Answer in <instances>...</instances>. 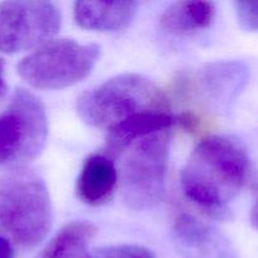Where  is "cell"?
Masks as SVG:
<instances>
[{"label":"cell","instance_id":"cell-5","mask_svg":"<svg viewBox=\"0 0 258 258\" xmlns=\"http://www.w3.org/2000/svg\"><path fill=\"white\" fill-rule=\"evenodd\" d=\"M101 55L98 44H81L75 39H52L18 64V75L38 90H62L85 80Z\"/></svg>","mask_w":258,"mask_h":258},{"label":"cell","instance_id":"cell-10","mask_svg":"<svg viewBox=\"0 0 258 258\" xmlns=\"http://www.w3.org/2000/svg\"><path fill=\"white\" fill-rule=\"evenodd\" d=\"M118 184V171L112 159L92 154L83 163L77 179V197L88 206H102L112 198Z\"/></svg>","mask_w":258,"mask_h":258},{"label":"cell","instance_id":"cell-3","mask_svg":"<svg viewBox=\"0 0 258 258\" xmlns=\"http://www.w3.org/2000/svg\"><path fill=\"white\" fill-rule=\"evenodd\" d=\"M148 111H169L168 100L155 83L136 73L110 78L77 100L83 122L107 131Z\"/></svg>","mask_w":258,"mask_h":258},{"label":"cell","instance_id":"cell-16","mask_svg":"<svg viewBox=\"0 0 258 258\" xmlns=\"http://www.w3.org/2000/svg\"><path fill=\"white\" fill-rule=\"evenodd\" d=\"M236 14L243 29L258 32V2L236 3Z\"/></svg>","mask_w":258,"mask_h":258},{"label":"cell","instance_id":"cell-9","mask_svg":"<svg viewBox=\"0 0 258 258\" xmlns=\"http://www.w3.org/2000/svg\"><path fill=\"white\" fill-rule=\"evenodd\" d=\"M249 68L241 60L207 64L199 75L204 95L218 106H229L241 96L249 81Z\"/></svg>","mask_w":258,"mask_h":258},{"label":"cell","instance_id":"cell-7","mask_svg":"<svg viewBox=\"0 0 258 258\" xmlns=\"http://www.w3.org/2000/svg\"><path fill=\"white\" fill-rule=\"evenodd\" d=\"M62 23L59 8L49 2L0 3V52L18 53L52 40Z\"/></svg>","mask_w":258,"mask_h":258},{"label":"cell","instance_id":"cell-13","mask_svg":"<svg viewBox=\"0 0 258 258\" xmlns=\"http://www.w3.org/2000/svg\"><path fill=\"white\" fill-rule=\"evenodd\" d=\"M216 17L212 2H176L169 5L159 18L161 29L174 35H190L211 27Z\"/></svg>","mask_w":258,"mask_h":258},{"label":"cell","instance_id":"cell-12","mask_svg":"<svg viewBox=\"0 0 258 258\" xmlns=\"http://www.w3.org/2000/svg\"><path fill=\"white\" fill-rule=\"evenodd\" d=\"M175 122L176 117L169 111H148L133 116L108 130L107 153L112 156L120 155L136 140L170 130Z\"/></svg>","mask_w":258,"mask_h":258},{"label":"cell","instance_id":"cell-18","mask_svg":"<svg viewBox=\"0 0 258 258\" xmlns=\"http://www.w3.org/2000/svg\"><path fill=\"white\" fill-rule=\"evenodd\" d=\"M4 68H5V63L4 60L0 58V97L5 95L7 92V82H5L4 78Z\"/></svg>","mask_w":258,"mask_h":258},{"label":"cell","instance_id":"cell-2","mask_svg":"<svg viewBox=\"0 0 258 258\" xmlns=\"http://www.w3.org/2000/svg\"><path fill=\"white\" fill-rule=\"evenodd\" d=\"M53 224V207L44 180L28 168L0 178V234L23 249L44 241Z\"/></svg>","mask_w":258,"mask_h":258},{"label":"cell","instance_id":"cell-15","mask_svg":"<svg viewBox=\"0 0 258 258\" xmlns=\"http://www.w3.org/2000/svg\"><path fill=\"white\" fill-rule=\"evenodd\" d=\"M91 258H156L150 249L139 244H113L91 252Z\"/></svg>","mask_w":258,"mask_h":258},{"label":"cell","instance_id":"cell-1","mask_svg":"<svg viewBox=\"0 0 258 258\" xmlns=\"http://www.w3.org/2000/svg\"><path fill=\"white\" fill-rule=\"evenodd\" d=\"M249 175V160L234 141L224 136L204 138L189 156L180 174L186 198L209 214L224 217Z\"/></svg>","mask_w":258,"mask_h":258},{"label":"cell","instance_id":"cell-4","mask_svg":"<svg viewBox=\"0 0 258 258\" xmlns=\"http://www.w3.org/2000/svg\"><path fill=\"white\" fill-rule=\"evenodd\" d=\"M170 130L136 140L123 151L118 171L121 196L133 211L158 206L165 194Z\"/></svg>","mask_w":258,"mask_h":258},{"label":"cell","instance_id":"cell-17","mask_svg":"<svg viewBox=\"0 0 258 258\" xmlns=\"http://www.w3.org/2000/svg\"><path fill=\"white\" fill-rule=\"evenodd\" d=\"M0 258H14L12 243L0 234Z\"/></svg>","mask_w":258,"mask_h":258},{"label":"cell","instance_id":"cell-6","mask_svg":"<svg viewBox=\"0 0 258 258\" xmlns=\"http://www.w3.org/2000/svg\"><path fill=\"white\" fill-rule=\"evenodd\" d=\"M48 117L42 101L19 88L0 113V166L25 168L44 149Z\"/></svg>","mask_w":258,"mask_h":258},{"label":"cell","instance_id":"cell-14","mask_svg":"<svg viewBox=\"0 0 258 258\" xmlns=\"http://www.w3.org/2000/svg\"><path fill=\"white\" fill-rule=\"evenodd\" d=\"M97 233V228L90 222H72L63 227L38 258H91L90 242Z\"/></svg>","mask_w":258,"mask_h":258},{"label":"cell","instance_id":"cell-8","mask_svg":"<svg viewBox=\"0 0 258 258\" xmlns=\"http://www.w3.org/2000/svg\"><path fill=\"white\" fill-rule=\"evenodd\" d=\"M173 237L183 258H238L231 242L190 214L178 216Z\"/></svg>","mask_w":258,"mask_h":258},{"label":"cell","instance_id":"cell-19","mask_svg":"<svg viewBox=\"0 0 258 258\" xmlns=\"http://www.w3.org/2000/svg\"><path fill=\"white\" fill-rule=\"evenodd\" d=\"M251 223L254 228L258 229V199L251 211Z\"/></svg>","mask_w":258,"mask_h":258},{"label":"cell","instance_id":"cell-11","mask_svg":"<svg viewBox=\"0 0 258 258\" xmlns=\"http://www.w3.org/2000/svg\"><path fill=\"white\" fill-rule=\"evenodd\" d=\"M138 8L135 2H77L73 7V17L83 29L115 32L134 22Z\"/></svg>","mask_w":258,"mask_h":258}]
</instances>
